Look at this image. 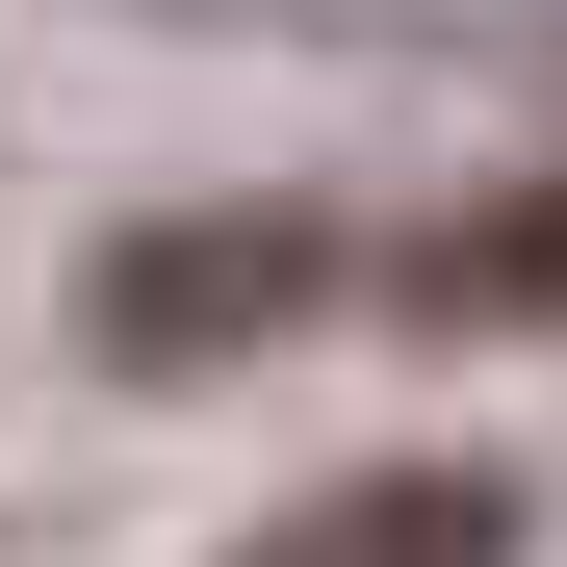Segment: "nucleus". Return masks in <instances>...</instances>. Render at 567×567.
Listing matches in <instances>:
<instances>
[{
    "label": "nucleus",
    "mask_w": 567,
    "mask_h": 567,
    "mask_svg": "<svg viewBox=\"0 0 567 567\" xmlns=\"http://www.w3.org/2000/svg\"><path fill=\"white\" fill-rule=\"evenodd\" d=\"M310 284H336L310 233H130L104 284H78V336H104V361H233L258 310H310Z\"/></svg>",
    "instance_id": "f257e3e1"
},
{
    "label": "nucleus",
    "mask_w": 567,
    "mask_h": 567,
    "mask_svg": "<svg viewBox=\"0 0 567 567\" xmlns=\"http://www.w3.org/2000/svg\"><path fill=\"white\" fill-rule=\"evenodd\" d=\"M233 567H516V491L491 464H336V491H284Z\"/></svg>",
    "instance_id": "f03ea898"
}]
</instances>
